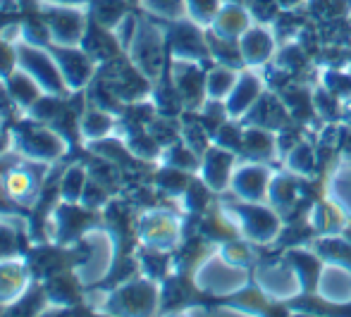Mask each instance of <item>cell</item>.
Segmentation results:
<instances>
[{
  "mask_svg": "<svg viewBox=\"0 0 351 317\" xmlns=\"http://www.w3.org/2000/svg\"><path fill=\"white\" fill-rule=\"evenodd\" d=\"M14 48H17V67L24 69L41 86L43 93H48V96H65V93H70L51 48L27 41H17Z\"/></svg>",
  "mask_w": 351,
  "mask_h": 317,
  "instance_id": "1",
  "label": "cell"
},
{
  "mask_svg": "<svg viewBox=\"0 0 351 317\" xmlns=\"http://www.w3.org/2000/svg\"><path fill=\"white\" fill-rule=\"evenodd\" d=\"M43 22L48 29V46H82L88 19L86 8H56L43 5Z\"/></svg>",
  "mask_w": 351,
  "mask_h": 317,
  "instance_id": "2",
  "label": "cell"
},
{
  "mask_svg": "<svg viewBox=\"0 0 351 317\" xmlns=\"http://www.w3.org/2000/svg\"><path fill=\"white\" fill-rule=\"evenodd\" d=\"M17 151L32 162H53L67 153V141L53 127H32L19 134Z\"/></svg>",
  "mask_w": 351,
  "mask_h": 317,
  "instance_id": "3",
  "label": "cell"
},
{
  "mask_svg": "<svg viewBox=\"0 0 351 317\" xmlns=\"http://www.w3.org/2000/svg\"><path fill=\"white\" fill-rule=\"evenodd\" d=\"M56 58L60 74L65 79L70 93L82 91L84 86H88L96 74V60L84 51L82 46H48Z\"/></svg>",
  "mask_w": 351,
  "mask_h": 317,
  "instance_id": "4",
  "label": "cell"
},
{
  "mask_svg": "<svg viewBox=\"0 0 351 317\" xmlns=\"http://www.w3.org/2000/svg\"><path fill=\"white\" fill-rule=\"evenodd\" d=\"M127 53L132 55V62L146 77H156L162 64V38L158 29L148 27V24H139V31H136L132 46L127 48Z\"/></svg>",
  "mask_w": 351,
  "mask_h": 317,
  "instance_id": "5",
  "label": "cell"
},
{
  "mask_svg": "<svg viewBox=\"0 0 351 317\" xmlns=\"http://www.w3.org/2000/svg\"><path fill=\"white\" fill-rule=\"evenodd\" d=\"M29 270L12 255L0 257V305L17 303L29 294Z\"/></svg>",
  "mask_w": 351,
  "mask_h": 317,
  "instance_id": "6",
  "label": "cell"
},
{
  "mask_svg": "<svg viewBox=\"0 0 351 317\" xmlns=\"http://www.w3.org/2000/svg\"><path fill=\"white\" fill-rule=\"evenodd\" d=\"M5 193L17 205H34L41 193V177H36L27 167H14L5 175Z\"/></svg>",
  "mask_w": 351,
  "mask_h": 317,
  "instance_id": "7",
  "label": "cell"
},
{
  "mask_svg": "<svg viewBox=\"0 0 351 317\" xmlns=\"http://www.w3.org/2000/svg\"><path fill=\"white\" fill-rule=\"evenodd\" d=\"M156 305V291L148 281H132L115 296V313H151Z\"/></svg>",
  "mask_w": 351,
  "mask_h": 317,
  "instance_id": "8",
  "label": "cell"
},
{
  "mask_svg": "<svg viewBox=\"0 0 351 317\" xmlns=\"http://www.w3.org/2000/svg\"><path fill=\"white\" fill-rule=\"evenodd\" d=\"M5 88H8V98L17 107H32L43 96L41 86L19 67L5 79Z\"/></svg>",
  "mask_w": 351,
  "mask_h": 317,
  "instance_id": "9",
  "label": "cell"
},
{
  "mask_svg": "<svg viewBox=\"0 0 351 317\" xmlns=\"http://www.w3.org/2000/svg\"><path fill=\"white\" fill-rule=\"evenodd\" d=\"M170 43H172V53H175V58H180V60L194 62L196 58H201L206 53L204 43H201V38H199V31L186 22H182L180 27L172 29Z\"/></svg>",
  "mask_w": 351,
  "mask_h": 317,
  "instance_id": "10",
  "label": "cell"
},
{
  "mask_svg": "<svg viewBox=\"0 0 351 317\" xmlns=\"http://www.w3.org/2000/svg\"><path fill=\"white\" fill-rule=\"evenodd\" d=\"M112 115L103 107H88L84 115H79V134L88 141H101V138H108L112 131Z\"/></svg>",
  "mask_w": 351,
  "mask_h": 317,
  "instance_id": "11",
  "label": "cell"
},
{
  "mask_svg": "<svg viewBox=\"0 0 351 317\" xmlns=\"http://www.w3.org/2000/svg\"><path fill=\"white\" fill-rule=\"evenodd\" d=\"M141 236L151 249H165L175 241V227L167 217H146Z\"/></svg>",
  "mask_w": 351,
  "mask_h": 317,
  "instance_id": "12",
  "label": "cell"
},
{
  "mask_svg": "<svg viewBox=\"0 0 351 317\" xmlns=\"http://www.w3.org/2000/svg\"><path fill=\"white\" fill-rule=\"evenodd\" d=\"M86 184H88L86 170H84L82 165H72L70 170L65 172L62 181H60V196H62V201H65V203H77V201H82Z\"/></svg>",
  "mask_w": 351,
  "mask_h": 317,
  "instance_id": "13",
  "label": "cell"
},
{
  "mask_svg": "<svg viewBox=\"0 0 351 317\" xmlns=\"http://www.w3.org/2000/svg\"><path fill=\"white\" fill-rule=\"evenodd\" d=\"M127 14V8L122 0H93L91 5V19H96L103 27H115Z\"/></svg>",
  "mask_w": 351,
  "mask_h": 317,
  "instance_id": "14",
  "label": "cell"
},
{
  "mask_svg": "<svg viewBox=\"0 0 351 317\" xmlns=\"http://www.w3.org/2000/svg\"><path fill=\"white\" fill-rule=\"evenodd\" d=\"M230 165H232V157L227 155V153L213 151L210 155L206 157L204 175L213 189H222V184L227 181V170H230Z\"/></svg>",
  "mask_w": 351,
  "mask_h": 317,
  "instance_id": "15",
  "label": "cell"
},
{
  "mask_svg": "<svg viewBox=\"0 0 351 317\" xmlns=\"http://www.w3.org/2000/svg\"><path fill=\"white\" fill-rule=\"evenodd\" d=\"M143 8L148 12L158 14V17H167V19H177L182 14V0H141Z\"/></svg>",
  "mask_w": 351,
  "mask_h": 317,
  "instance_id": "16",
  "label": "cell"
},
{
  "mask_svg": "<svg viewBox=\"0 0 351 317\" xmlns=\"http://www.w3.org/2000/svg\"><path fill=\"white\" fill-rule=\"evenodd\" d=\"M206 88H208L210 96H222V93L232 91L234 88V74L227 72V69H215V72H210L208 81H206Z\"/></svg>",
  "mask_w": 351,
  "mask_h": 317,
  "instance_id": "17",
  "label": "cell"
},
{
  "mask_svg": "<svg viewBox=\"0 0 351 317\" xmlns=\"http://www.w3.org/2000/svg\"><path fill=\"white\" fill-rule=\"evenodd\" d=\"M17 69V48L12 41L0 38V79H8Z\"/></svg>",
  "mask_w": 351,
  "mask_h": 317,
  "instance_id": "18",
  "label": "cell"
},
{
  "mask_svg": "<svg viewBox=\"0 0 351 317\" xmlns=\"http://www.w3.org/2000/svg\"><path fill=\"white\" fill-rule=\"evenodd\" d=\"M244 51L251 53V58H254V60H263V58L268 55V51H270V41L261 31H251L249 36H246Z\"/></svg>",
  "mask_w": 351,
  "mask_h": 317,
  "instance_id": "19",
  "label": "cell"
},
{
  "mask_svg": "<svg viewBox=\"0 0 351 317\" xmlns=\"http://www.w3.org/2000/svg\"><path fill=\"white\" fill-rule=\"evenodd\" d=\"M14 249H17V229L0 220V257L14 255Z\"/></svg>",
  "mask_w": 351,
  "mask_h": 317,
  "instance_id": "20",
  "label": "cell"
},
{
  "mask_svg": "<svg viewBox=\"0 0 351 317\" xmlns=\"http://www.w3.org/2000/svg\"><path fill=\"white\" fill-rule=\"evenodd\" d=\"M184 3H186V8H189L191 17L201 19V22L210 19L213 14L217 12V0H184Z\"/></svg>",
  "mask_w": 351,
  "mask_h": 317,
  "instance_id": "21",
  "label": "cell"
},
{
  "mask_svg": "<svg viewBox=\"0 0 351 317\" xmlns=\"http://www.w3.org/2000/svg\"><path fill=\"white\" fill-rule=\"evenodd\" d=\"M41 5H56V8H91L93 0H38Z\"/></svg>",
  "mask_w": 351,
  "mask_h": 317,
  "instance_id": "22",
  "label": "cell"
},
{
  "mask_svg": "<svg viewBox=\"0 0 351 317\" xmlns=\"http://www.w3.org/2000/svg\"><path fill=\"white\" fill-rule=\"evenodd\" d=\"M278 3H282V5H289V0H278ZM294 3H299V0H291V5Z\"/></svg>",
  "mask_w": 351,
  "mask_h": 317,
  "instance_id": "23",
  "label": "cell"
}]
</instances>
